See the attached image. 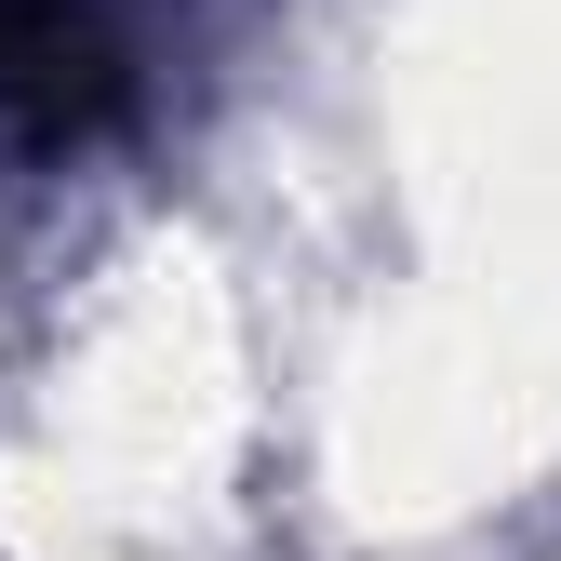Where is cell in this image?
Here are the masks:
<instances>
[{
    "mask_svg": "<svg viewBox=\"0 0 561 561\" xmlns=\"http://www.w3.org/2000/svg\"><path fill=\"white\" fill-rule=\"evenodd\" d=\"M187 14L201 0H0V134L81 148V134L134 121Z\"/></svg>",
    "mask_w": 561,
    "mask_h": 561,
    "instance_id": "1",
    "label": "cell"
}]
</instances>
